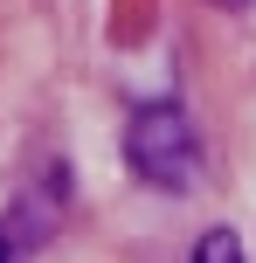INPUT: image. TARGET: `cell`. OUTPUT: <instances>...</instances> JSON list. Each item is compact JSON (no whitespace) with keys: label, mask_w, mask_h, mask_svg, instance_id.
<instances>
[{"label":"cell","mask_w":256,"mask_h":263,"mask_svg":"<svg viewBox=\"0 0 256 263\" xmlns=\"http://www.w3.org/2000/svg\"><path fill=\"white\" fill-rule=\"evenodd\" d=\"M125 166L146 187H160V194H187L201 180V132H194L187 104L160 97V104L132 111V125H125Z\"/></svg>","instance_id":"obj_1"},{"label":"cell","mask_w":256,"mask_h":263,"mask_svg":"<svg viewBox=\"0 0 256 263\" xmlns=\"http://www.w3.org/2000/svg\"><path fill=\"white\" fill-rule=\"evenodd\" d=\"M194 263H243V242H235V229H208V236L194 242Z\"/></svg>","instance_id":"obj_2"},{"label":"cell","mask_w":256,"mask_h":263,"mask_svg":"<svg viewBox=\"0 0 256 263\" xmlns=\"http://www.w3.org/2000/svg\"><path fill=\"white\" fill-rule=\"evenodd\" d=\"M0 263H14V242H7V229H0Z\"/></svg>","instance_id":"obj_3"},{"label":"cell","mask_w":256,"mask_h":263,"mask_svg":"<svg viewBox=\"0 0 256 263\" xmlns=\"http://www.w3.org/2000/svg\"><path fill=\"white\" fill-rule=\"evenodd\" d=\"M215 7H249V0H215Z\"/></svg>","instance_id":"obj_4"}]
</instances>
